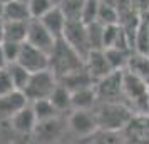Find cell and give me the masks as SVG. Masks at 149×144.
Wrapping results in <instances>:
<instances>
[{
  "mask_svg": "<svg viewBox=\"0 0 149 144\" xmlns=\"http://www.w3.org/2000/svg\"><path fill=\"white\" fill-rule=\"evenodd\" d=\"M94 114L99 124V131L122 132L136 112L124 102H97Z\"/></svg>",
  "mask_w": 149,
  "mask_h": 144,
  "instance_id": "1",
  "label": "cell"
},
{
  "mask_svg": "<svg viewBox=\"0 0 149 144\" xmlns=\"http://www.w3.org/2000/svg\"><path fill=\"white\" fill-rule=\"evenodd\" d=\"M49 59H50L49 69L55 74L57 79H62V77L75 72V70H81V69L86 67V61L62 39L57 40L54 50L49 55Z\"/></svg>",
  "mask_w": 149,
  "mask_h": 144,
  "instance_id": "2",
  "label": "cell"
},
{
  "mask_svg": "<svg viewBox=\"0 0 149 144\" xmlns=\"http://www.w3.org/2000/svg\"><path fill=\"white\" fill-rule=\"evenodd\" d=\"M122 97L136 114H149V86L127 69L122 74Z\"/></svg>",
  "mask_w": 149,
  "mask_h": 144,
  "instance_id": "3",
  "label": "cell"
},
{
  "mask_svg": "<svg viewBox=\"0 0 149 144\" xmlns=\"http://www.w3.org/2000/svg\"><path fill=\"white\" fill-rule=\"evenodd\" d=\"M59 84V79L55 77V74L47 69V70H40V72H34L29 84L24 89V94L29 99V102H35V101H40V99H49L52 96L54 89Z\"/></svg>",
  "mask_w": 149,
  "mask_h": 144,
  "instance_id": "4",
  "label": "cell"
},
{
  "mask_svg": "<svg viewBox=\"0 0 149 144\" xmlns=\"http://www.w3.org/2000/svg\"><path fill=\"white\" fill-rule=\"evenodd\" d=\"M122 74H124V70H112L109 76L95 81L94 89L99 102H124Z\"/></svg>",
  "mask_w": 149,
  "mask_h": 144,
  "instance_id": "5",
  "label": "cell"
},
{
  "mask_svg": "<svg viewBox=\"0 0 149 144\" xmlns=\"http://www.w3.org/2000/svg\"><path fill=\"white\" fill-rule=\"evenodd\" d=\"M62 40H65L74 49L77 54L86 61V57L91 52V45H89V37H87V25L82 20H67Z\"/></svg>",
  "mask_w": 149,
  "mask_h": 144,
  "instance_id": "6",
  "label": "cell"
},
{
  "mask_svg": "<svg viewBox=\"0 0 149 144\" xmlns=\"http://www.w3.org/2000/svg\"><path fill=\"white\" fill-rule=\"evenodd\" d=\"M67 127L77 137H92L99 131V124L92 111H72L67 119Z\"/></svg>",
  "mask_w": 149,
  "mask_h": 144,
  "instance_id": "7",
  "label": "cell"
},
{
  "mask_svg": "<svg viewBox=\"0 0 149 144\" xmlns=\"http://www.w3.org/2000/svg\"><path fill=\"white\" fill-rule=\"evenodd\" d=\"M25 42L30 44V45H34V47H37V49H40L42 52H45V54L50 55V52L54 50L55 44H57V39L44 27V24H42L39 19H30Z\"/></svg>",
  "mask_w": 149,
  "mask_h": 144,
  "instance_id": "8",
  "label": "cell"
},
{
  "mask_svg": "<svg viewBox=\"0 0 149 144\" xmlns=\"http://www.w3.org/2000/svg\"><path fill=\"white\" fill-rule=\"evenodd\" d=\"M17 62L20 64L22 67H25L30 72H40V70H47L49 65H50V59H49V54L42 52L40 49L30 45L27 42L22 44V50Z\"/></svg>",
  "mask_w": 149,
  "mask_h": 144,
  "instance_id": "9",
  "label": "cell"
},
{
  "mask_svg": "<svg viewBox=\"0 0 149 144\" xmlns=\"http://www.w3.org/2000/svg\"><path fill=\"white\" fill-rule=\"evenodd\" d=\"M122 136L129 144H149V114H134Z\"/></svg>",
  "mask_w": 149,
  "mask_h": 144,
  "instance_id": "10",
  "label": "cell"
},
{
  "mask_svg": "<svg viewBox=\"0 0 149 144\" xmlns=\"http://www.w3.org/2000/svg\"><path fill=\"white\" fill-rule=\"evenodd\" d=\"M29 104L30 102L22 90H12L5 96H0V121H10Z\"/></svg>",
  "mask_w": 149,
  "mask_h": 144,
  "instance_id": "11",
  "label": "cell"
},
{
  "mask_svg": "<svg viewBox=\"0 0 149 144\" xmlns=\"http://www.w3.org/2000/svg\"><path fill=\"white\" fill-rule=\"evenodd\" d=\"M64 129H65V124L61 121V117H55V119L37 122L34 136L42 144H52L64 134Z\"/></svg>",
  "mask_w": 149,
  "mask_h": 144,
  "instance_id": "12",
  "label": "cell"
},
{
  "mask_svg": "<svg viewBox=\"0 0 149 144\" xmlns=\"http://www.w3.org/2000/svg\"><path fill=\"white\" fill-rule=\"evenodd\" d=\"M86 69L87 72L92 76L94 81H99L102 77L109 76L114 69L111 67L107 57H106V52L104 49H99V50H91L89 55L86 57Z\"/></svg>",
  "mask_w": 149,
  "mask_h": 144,
  "instance_id": "13",
  "label": "cell"
},
{
  "mask_svg": "<svg viewBox=\"0 0 149 144\" xmlns=\"http://www.w3.org/2000/svg\"><path fill=\"white\" fill-rule=\"evenodd\" d=\"M8 122H10V127L17 134H24L25 136V134H34L35 126H37V117H35L32 106L29 104L22 111H19Z\"/></svg>",
  "mask_w": 149,
  "mask_h": 144,
  "instance_id": "14",
  "label": "cell"
},
{
  "mask_svg": "<svg viewBox=\"0 0 149 144\" xmlns=\"http://www.w3.org/2000/svg\"><path fill=\"white\" fill-rule=\"evenodd\" d=\"M39 20L44 24V27L47 29L57 40L62 39L64 30H65V25H67V19H65L64 12L61 10V7H54L52 10H49L47 14L44 15L42 19H39Z\"/></svg>",
  "mask_w": 149,
  "mask_h": 144,
  "instance_id": "15",
  "label": "cell"
},
{
  "mask_svg": "<svg viewBox=\"0 0 149 144\" xmlns=\"http://www.w3.org/2000/svg\"><path fill=\"white\" fill-rule=\"evenodd\" d=\"M59 84H62L64 87H67L70 92H75V90L86 89V87H92L95 84V81L87 72V69L84 67V69H81V70H75L72 74H69V76L59 79Z\"/></svg>",
  "mask_w": 149,
  "mask_h": 144,
  "instance_id": "16",
  "label": "cell"
},
{
  "mask_svg": "<svg viewBox=\"0 0 149 144\" xmlns=\"http://www.w3.org/2000/svg\"><path fill=\"white\" fill-rule=\"evenodd\" d=\"M97 102H99V99H97L94 86L72 92V111H92L97 106Z\"/></svg>",
  "mask_w": 149,
  "mask_h": 144,
  "instance_id": "17",
  "label": "cell"
},
{
  "mask_svg": "<svg viewBox=\"0 0 149 144\" xmlns=\"http://www.w3.org/2000/svg\"><path fill=\"white\" fill-rule=\"evenodd\" d=\"M129 72H132L134 76L142 79L144 82L149 86V55L148 54H139V52H132L129 57L127 67Z\"/></svg>",
  "mask_w": 149,
  "mask_h": 144,
  "instance_id": "18",
  "label": "cell"
},
{
  "mask_svg": "<svg viewBox=\"0 0 149 144\" xmlns=\"http://www.w3.org/2000/svg\"><path fill=\"white\" fill-rule=\"evenodd\" d=\"M30 19L32 17H30V10H29V3L20 2V0H10L8 3H5L3 20L29 22Z\"/></svg>",
  "mask_w": 149,
  "mask_h": 144,
  "instance_id": "19",
  "label": "cell"
},
{
  "mask_svg": "<svg viewBox=\"0 0 149 144\" xmlns=\"http://www.w3.org/2000/svg\"><path fill=\"white\" fill-rule=\"evenodd\" d=\"M29 22L3 20V40L20 42V44L25 42V39H27V30H29Z\"/></svg>",
  "mask_w": 149,
  "mask_h": 144,
  "instance_id": "20",
  "label": "cell"
},
{
  "mask_svg": "<svg viewBox=\"0 0 149 144\" xmlns=\"http://www.w3.org/2000/svg\"><path fill=\"white\" fill-rule=\"evenodd\" d=\"M104 52H106V57H107L109 64L114 70H126L129 57L132 54V50H126V49L121 47H109L104 49Z\"/></svg>",
  "mask_w": 149,
  "mask_h": 144,
  "instance_id": "21",
  "label": "cell"
},
{
  "mask_svg": "<svg viewBox=\"0 0 149 144\" xmlns=\"http://www.w3.org/2000/svg\"><path fill=\"white\" fill-rule=\"evenodd\" d=\"M32 109L35 112V117H37V122H42V121H49V119H55V117L61 116V112L57 111L54 104L50 102V99H40V101H35V102H30Z\"/></svg>",
  "mask_w": 149,
  "mask_h": 144,
  "instance_id": "22",
  "label": "cell"
},
{
  "mask_svg": "<svg viewBox=\"0 0 149 144\" xmlns=\"http://www.w3.org/2000/svg\"><path fill=\"white\" fill-rule=\"evenodd\" d=\"M50 102L54 104L59 112H64V111H72V92L64 87L62 84H57V87L54 89L52 96L49 97Z\"/></svg>",
  "mask_w": 149,
  "mask_h": 144,
  "instance_id": "23",
  "label": "cell"
},
{
  "mask_svg": "<svg viewBox=\"0 0 149 144\" xmlns=\"http://www.w3.org/2000/svg\"><path fill=\"white\" fill-rule=\"evenodd\" d=\"M7 70L10 77H12V81H14V86L17 90H22L25 89V86L29 84V79H30V72H29L25 67H22L19 62H14V64H8L7 65Z\"/></svg>",
  "mask_w": 149,
  "mask_h": 144,
  "instance_id": "24",
  "label": "cell"
},
{
  "mask_svg": "<svg viewBox=\"0 0 149 144\" xmlns=\"http://www.w3.org/2000/svg\"><path fill=\"white\" fill-rule=\"evenodd\" d=\"M84 2L86 0H62L59 7L64 12L67 20H82Z\"/></svg>",
  "mask_w": 149,
  "mask_h": 144,
  "instance_id": "25",
  "label": "cell"
},
{
  "mask_svg": "<svg viewBox=\"0 0 149 144\" xmlns=\"http://www.w3.org/2000/svg\"><path fill=\"white\" fill-rule=\"evenodd\" d=\"M87 37L91 50L104 49V25L101 22H92L87 25Z\"/></svg>",
  "mask_w": 149,
  "mask_h": 144,
  "instance_id": "26",
  "label": "cell"
},
{
  "mask_svg": "<svg viewBox=\"0 0 149 144\" xmlns=\"http://www.w3.org/2000/svg\"><path fill=\"white\" fill-rule=\"evenodd\" d=\"M134 52L149 55V24L141 20L134 37Z\"/></svg>",
  "mask_w": 149,
  "mask_h": 144,
  "instance_id": "27",
  "label": "cell"
},
{
  "mask_svg": "<svg viewBox=\"0 0 149 144\" xmlns=\"http://www.w3.org/2000/svg\"><path fill=\"white\" fill-rule=\"evenodd\" d=\"M97 22H101L102 25H111V24H119V10L116 5L102 2L99 5V15H97Z\"/></svg>",
  "mask_w": 149,
  "mask_h": 144,
  "instance_id": "28",
  "label": "cell"
},
{
  "mask_svg": "<svg viewBox=\"0 0 149 144\" xmlns=\"http://www.w3.org/2000/svg\"><path fill=\"white\" fill-rule=\"evenodd\" d=\"M91 144H126V139L122 136V132H109V131H97Z\"/></svg>",
  "mask_w": 149,
  "mask_h": 144,
  "instance_id": "29",
  "label": "cell"
},
{
  "mask_svg": "<svg viewBox=\"0 0 149 144\" xmlns=\"http://www.w3.org/2000/svg\"><path fill=\"white\" fill-rule=\"evenodd\" d=\"M57 7L52 0H30L29 2V10L32 19H42L49 10Z\"/></svg>",
  "mask_w": 149,
  "mask_h": 144,
  "instance_id": "30",
  "label": "cell"
},
{
  "mask_svg": "<svg viewBox=\"0 0 149 144\" xmlns=\"http://www.w3.org/2000/svg\"><path fill=\"white\" fill-rule=\"evenodd\" d=\"M99 5L101 0H86L84 2V10H82V22L89 25L92 22H97V15H99Z\"/></svg>",
  "mask_w": 149,
  "mask_h": 144,
  "instance_id": "31",
  "label": "cell"
},
{
  "mask_svg": "<svg viewBox=\"0 0 149 144\" xmlns=\"http://www.w3.org/2000/svg\"><path fill=\"white\" fill-rule=\"evenodd\" d=\"M22 44L20 42H10V40L2 42V49H3V54H5V59H7L8 64L17 62L19 55H20V50H22Z\"/></svg>",
  "mask_w": 149,
  "mask_h": 144,
  "instance_id": "32",
  "label": "cell"
},
{
  "mask_svg": "<svg viewBox=\"0 0 149 144\" xmlns=\"http://www.w3.org/2000/svg\"><path fill=\"white\" fill-rule=\"evenodd\" d=\"M12 90H17V89H15L14 81H12L10 74H8L7 67L0 69V96H5L8 92H12Z\"/></svg>",
  "mask_w": 149,
  "mask_h": 144,
  "instance_id": "33",
  "label": "cell"
},
{
  "mask_svg": "<svg viewBox=\"0 0 149 144\" xmlns=\"http://www.w3.org/2000/svg\"><path fill=\"white\" fill-rule=\"evenodd\" d=\"M8 65L7 59H5V54H3V49H2V44H0V69H5Z\"/></svg>",
  "mask_w": 149,
  "mask_h": 144,
  "instance_id": "34",
  "label": "cell"
},
{
  "mask_svg": "<svg viewBox=\"0 0 149 144\" xmlns=\"http://www.w3.org/2000/svg\"><path fill=\"white\" fill-rule=\"evenodd\" d=\"M3 10H5V3L0 2V19H3Z\"/></svg>",
  "mask_w": 149,
  "mask_h": 144,
  "instance_id": "35",
  "label": "cell"
},
{
  "mask_svg": "<svg viewBox=\"0 0 149 144\" xmlns=\"http://www.w3.org/2000/svg\"><path fill=\"white\" fill-rule=\"evenodd\" d=\"M52 2H54L55 5H57V7H59V5H61V2H62V0H52Z\"/></svg>",
  "mask_w": 149,
  "mask_h": 144,
  "instance_id": "36",
  "label": "cell"
},
{
  "mask_svg": "<svg viewBox=\"0 0 149 144\" xmlns=\"http://www.w3.org/2000/svg\"><path fill=\"white\" fill-rule=\"evenodd\" d=\"M0 2H2V3H8V2H10V0H0Z\"/></svg>",
  "mask_w": 149,
  "mask_h": 144,
  "instance_id": "37",
  "label": "cell"
},
{
  "mask_svg": "<svg viewBox=\"0 0 149 144\" xmlns=\"http://www.w3.org/2000/svg\"><path fill=\"white\" fill-rule=\"evenodd\" d=\"M20 2H25V3H29V2H30V0H20Z\"/></svg>",
  "mask_w": 149,
  "mask_h": 144,
  "instance_id": "38",
  "label": "cell"
},
{
  "mask_svg": "<svg viewBox=\"0 0 149 144\" xmlns=\"http://www.w3.org/2000/svg\"><path fill=\"white\" fill-rule=\"evenodd\" d=\"M126 144H129V143H126Z\"/></svg>",
  "mask_w": 149,
  "mask_h": 144,
  "instance_id": "39",
  "label": "cell"
}]
</instances>
